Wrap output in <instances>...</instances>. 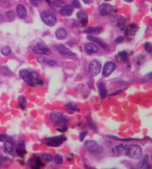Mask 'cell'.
Segmentation results:
<instances>
[{"label":"cell","instance_id":"1","mask_svg":"<svg viewBox=\"0 0 152 169\" xmlns=\"http://www.w3.org/2000/svg\"><path fill=\"white\" fill-rule=\"evenodd\" d=\"M50 118H51L53 124L57 125L58 127L64 126V125L67 124L68 121V118L64 113H61L59 111H55L51 113Z\"/></svg>","mask_w":152,"mask_h":169},{"label":"cell","instance_id":"2","mask_svg":"<svg viewBox=\"0 0 152 169\" xmlns=\"http://www.w3.org/2000/svg\"><path fill=\"white\" fill-rule=\"evenodd\" d=\"M41 19L45 24L48 26H54L57 22V18L52 12L48 11H44L41 13Z\"/></svg>","mask_w":152,"mask_h":169},{"label":"cell","instance_id":"3","mask_svg":"<svg viewBox=\"0 0 152 169\" xmlns=\"http://www.w3.org/2000/svg\"><path fill=\"white\" fill-rule=\"evenodd\" d=\"M126 154L132 159H140L143 154V151L138 144H130L126 147Z\"/></svg>","mask_w":152,"mask_h":169},{"label":"cell","instance_id":"4","mask_svg":"<svg viewBox=\"0 0 152 169\" xmlns=\"http://www.w3.org/2000/svg\"><path fill=\"white\" fill-rule=\"evenodd\" d=\"M66 140V138L64 136H57L49 137L45 139V144L50 147H58L60 146Z\"/></svg>","mask_w":152,"mask_h":169},{"label":"cell","instance_id":"5","mask_svg":"<svg viewBox=\"0 0 152 169\" xmlns=\"http://www.w3.org/2000/svg\"><path fill=\"white\" fill-rule=\"evenodd\" d=\"M85 147L88 152L91 154H99L103 151V148L100 145L93 140H87L85 142Z\"/></svg>","mask_w":152,"mask_h":169},{"label":"cell","instance_id":"6","mask_svg":"<svg viewBox=\"0 0 152 169\" xmlns=\"http://www.w3.org/2000/svg\"><path fill=\"white\" fill-rule=\"evenodd\" d=\"M102 65L101 63L97 60H93L91 62L89 63V66H88V71H89V74L91 76H96L101 71Z\"/></svg>","mask_w":152,"mask_h":169},{"label":"cell","instance_id":"7","mask_svg":"<svg viewBox=\"0 0 152 169\" xmlns=\"http://www.w3.org/2000/svg\"><path fill=\"white\" fill-rule=\"evenodd\" d=\"M19 76L28 85L33 86L35 84L33 81V78H32L30 71L27 70V69H22V70L19 71Z\"/></svg>","mask_w":152,"mask_h":169},{"label":"cell","instance_id":"8","mask_svg":"<svg viewBox=\"0 0 152 169\" xmlns=\"http://www.w3.org/2000/svg\"><path fill=\"white\" fill-rule=\"evenodd\" d=\"M33 52L40 55H51V50L43 43H39L36 45L33 48Z\"/></svg>","mask_w":152,"mask_h":169},{"label":"cell","instance_id":"9","mask_svg":"<svg viewBox=\"0 0 152 169\" xmlns=\"http://www.w3.org/2000/svg\"><path fill=\"white\" fill-rule=\"evenodd\" d=\"M116 69V64L112 61H108L106 63L103 69V76L106 78L108 77Z\"/></svg>","mask_w":152,"mask_h":169},{"label":"cell","instance_id":"10","mask_svg":"<svg viewBox=\"0 0 152 169\" xmlns=\"http://www.w3.org/2000/svg\"><path fill=\"white\" fill-rule=\"evenodd\" d=\"M4 142L5 151L8 154H13L14 149H15V143H14V141L13 140V139L9 138V139H6Z\"/></svg>","mask_w":152,"mask_h":169},{"label":"cell","instance_id":"11","mask_svg":"<svg viewBox=\"0 0 152 169\" xmlns=\"http://www.w3.org/2000/svg\"><path fill=\"white\" fill-rule=\"evenodd\" d=\"M113 11V7L108 3H103L99 7V13L101 16H107Z\"/></svg>","mask_w":152,"mask_h":169},{"label":"cell","instance_id":"12","mask_svg":"<svg viewBox=\"0 0 152 169\" xmlns=\"http://www.w3.org/2000/svg\"><path fill=\"white\" fill-rule=\"evenodd\" d=\"M73 11H74V7L71 5H65L59 11V14L62 17H68L73 14Z\"/></svg>","mask_w":152,"mask_h":169},{"label":"cell","instance_id":"13","mask_svg":"<svg viewBox=\"0 0 152 169\" xmlns=\"http://www.w3.org/2000/svg\"><path fill=\"white\" fill-rule=\"evenodd\" d=\"M77 17L79 22H80L81 25H82V26L85 27L88 25V18L86 13L84 12V11H79L77 14Z\"/></svg>","mask_w":152,"mask_h":169},{"label":"cell","instance_id":"14","mask_svg":"<svg viewBox=\"0 0 152 169\" xmlns=\"http://www.w3.org/2000/svg\"><path fill=\"white\" fill-rule=\"evenodd\" d=\"M16 11H17V14L18 17L20 19H25L27 17V10L25 8V6L22 4H19L16 8Z\"/></svg>","mask_w":152,"mask_h":169},{"label":"cell","instance_id":"15","mask_svg":"<svg viewBox=\"0 0 152 169\" xmlns=\"http://www.w3.org/2000/svg\"><path fill=\"white\" fill-rule=\"evenodd\" d=\"M56 48H57L59 54H61L62 55H64V56H74L75 55V54L72 51H71L69 48H68L67 47H65V45L62 44L56 45Z\"/></svg>","mask_w":152,"mask_h":169},{"label":"cell","instance_id":"16","mask_svg":"<svg viewBox=\"0 0 152 169\" xmlns=\"http://www.w3.org/2000/svg\"><path fill=\"white\" fill-rule=\"evenodd\" d=\"M88 39L89 40H90V41L97 43V44L98 45H100V46L102 48H103V49H108V45L106 44V43H104L103 40H101L100 39L97 38V37H94V36H92V35H88Z\"/></svg>","mask_w":152,"mask_h":169},{"label":"cell","instance_id":"17","mask_svg":"<svg viewBox=\"0 0 152 169\" xmlns=\"http://www.w3.org/2000/svg\"><path fill=\"white\" fill-rule=\"evenodd\" d=\"M99 48L97 45L93 44V43H87L85 46V51L88 55L95 54L98 51Z\"/></svg>","mask_w":152,"mask_h":169},{"label":"cell","instance_id":"18","mask_svg":"<svg viewBox=\"0 0 152 169\" xmlns=\"http://www.w3.org/2000/svg\"><path fill=\"white\" fill-rule=\"evenodd\" d=\"M98 89H99V94L100 97L102 100H104L107 97V90L105 84L103 82H100L98 84Z\"/></svg>","mask_w":152,"mask_h":169},{"label":"cell","instance_id":"19","mask_svg":"<svg viewBox=\"0 0 152 169\" xmlns=\"http://www.w3.org/2000/svg\"><path fill=\"white\" fill-rule=\"evenodd\" d=\"M16 153H17V155L19 156V157H23L26 154L27 151L25 150L24 142H19L18 143V144L17 145V147H16Z\"/></svg>","mask_w":152,"mask_h":169},{"label":"cell","instance_id":"20","mask_svg":"<svg viewBox=\"0 0 152 169\" xmlns=\"http://www.w3.org/2000/svg\"><path fill=\"white\" fill-rule=\"evenodd\" d=\"M65 108L69 113H76V112L80 111V108L77 106V104H75L74 102H68L65 104Z\"/></svg>","mask_w":152,"mask_h":169},{"label":"cell","instance_id":"21","mask_svg":"<svg viewBox=\"0 0 152 169\" xmlns=\"http://www.w3.org/2000/svg\"><path fill=\"white\" fill-rule=\"evenodd\" d=\"M33 159H30V166L33 168H40V166H43V164L42 163V161L40 160V158L39 157H37L36 155L33 156Z\"/></svg>","mask_w":152,"mask_h":169},{"label":"cell","instance_id":"22","mask_svg":"<svg viewBox=\"0 0 152 169\" xmlns=\"http://www.w3.org/2000/svg\"><path fill=\"white\" fill-rule=\"evenodd\" d=\"M55 35L58 40H63L67 36V31L65 28H59L55 32Z\"/></svg>","mask_w":152,"mask_h":169},{"label":"cell","instance_id":"23","mask_svg":"<svg viewBox=\"0 0 152 169\" xmlns=\"http://www.w3.org/2000/svg\"><path fill=\"white\" fill-rule=\"evenodd\" d=\"M137 31V26L135 24L131 23L126 28L125 35H134Z\"/></svg>","mask_w":152,"mask_h":169},{"label":"cell","instance_id":"24","mask_svg":"<svg viewBox=\"0 0 152 169\" xmlns=\"http://www.w3.org/2000/svg\"><path fill=\"white\" fill-rule=\"evenodd\" d=\"M30 74H31L32 78H33V82H34V84H41V85L42 84H43V81L42 80L40 75L36 72V71H30Z\"/></svg>","mask_w":152,"mask_h":169},{"label":"cell","instance_id":"25","mask_svg":"<svg viewBox=\"0 0 152 169\" xmlns=\"http://www.w3.org/2000/svg\"><path fill=\"white\" fill-rule=\"evenodd\" d=\"M103 31V28L101 26L97 27H89L85 30V33L86 34H93V33H100Z\"/></svg>","mask_w":152,"mask_h":169},{"label":"cell","instance_id":"26","mask_svg":"<svg viewBox=\"0 0 152 169\" xmlns=\"http://www.w3.org/2000/svg\"><path fill=\"white\" fill-rule=\"evenodd\" d=\"M26 103H27V99L23 95H21L18 98V104L19 106L20 107L21 109L24 110L26 107Z\"/></svg>","mask_w":152,"mask_h":169},{"label":"cell","instance_id":"27","mask_svg":"<svg viewBox=\"0 0 152 169\" xmlns=\"http://www.w3.org/2000/svg\"><path fill=\"white\" fill-rule=\"evenodd\" d=\"M42 160L45 162H49L53 160V157L51 154L49 153H44L43 154H42L41 157Z\"/></svg>","mask_w":152,"mask_h":169},{"label":"cell","instance_id":"28","mask_svg":"<svg viewBox=\"0 0 152 169\" xmlns=\"http://www.w3.org/2000/svg\"><path fill=\"white\" fill-rule=\"evenodd\" d=\"M125 19H124L122 17H120L119 18H118L117 20V26L121 29V30H123L124 26H125Z\"/></svg>","mask_w":152,"mask_h":169},{"label":"cell","instance_id":"29","mask_svg":"<svg viewBox=\"0 0 152 169\" xmlns=\"http://www.w3.org/2000/svg\"><path fill=\"white\" fill-rule=\"evenodd\" d=\"M1 52L5 56H8V55H9L11 53V47L8 46V45H5V46L2 47L1 49Z\"/></svg>","mask_w":152,"mask_h":169},{"label":"cell","instance_id":"30","mask_svg":"<svg viewBox=\"0 0 152 169\" xmlns=\"http://www.w3.org/2000/svg\"><path fill=\"white\" fill-rule=\"evenodd\" d=\"M118 57L121 59V61H123V62H126L128 60V53L126 51H120V52L118 53Z\"/></svg>","mask_w":152,"mask_h":169},{"label":"cell","instance_id":"31","mask_svg":"<svg viewBox=\"0 0 152 169\" xmlns=\"http://www.w3.org/2000/svg\"><path fill=\"white\" fill-rule=\"evenodd\" d=\"M54 160L55 163L57 164V165H61V164L63 162L62 157L61 155H59V154H56V155H55Z\"/></svg>","mask_w":152,"mask_h":169},{"label":"cell","instance_id":"32","mask_svg":"<svg viewBox=\"0 0 152 169\" xmlns=\"http://www.w3.org/2000/svg\"><path fill=\"white\" fill-rule=\"evenodd\" d=\"M144 48H145V50L149 54L152 53V43L146 42V43H145V45H144Z\"/></svg>","mask_w":152,"mask_h":169},{"label":"cell","instance_id":"33","mask_svg":"<svg viewBox=\"0 0 152 169\" xmlns=\"http://www.w3.org/2000/svg\"><path fill=\"white\" fill-rule=\"evenodd\" d=\"M53 5L55 6V7H63L65 5V2L62 1V0H54L53 1Z\"/></svg>","mask_w":152,"mask_h":169},{"label":"cell","instance_id":"34","mask_svg":"<svg viewBox=\"0 0 152 169\" xmlns=\"http://www.w3.org/2000/svg\"><path fill=\"white\" fill-rule=\"evenodd\" d=\"M5 16H6V17H7V19H8L9 21L14 20V17H15V15H14V13L12 11H7V12L5 13Z\"/></svg>","mask_w":152,"mask_h":169},{"label":"cell","instance_id":"35","mask_svg":"<svg viewBox=\"0 0 152 169\" xmlns=\"http://www.w3.org/2000/svg\"><path fill=\"white\" fill-rule=\"evenodd\" d=\"M116 150L119 153H121V154H126V147H125V146L123 144H120L119 145H116Z\"/></svg>","mask_w":152,"mask_h":169},{"label":"cell","instance_id":"36","mask_svg":"<svg viewBox=\"0 0 152 169\" xmlns=\"http://www.w3.org/2000/svg\"><path fill=\"white\" fill-rule=\"evenodd\" d=\"M139 168H151V166H150V165L148 163V162H147V161L143 160L141 162H140Z\"/></svg>","mask_w":152,"mask_h":169},{"label":"cell","instance_id":"37","mask_svg":"<svg viewBox=\"0 0 152 169\" xmlns=\"http://www.w3.org/2000/svg\"><path fill=\"white\" fill-rule=\"evenodd\" d=\"M88 125H89L90 128H91L93 131H94L95 132H97V124H95L94 121H88Z\"/></svg>","mask_w":152,"mask_h":169},{"label":"cell","instance_id":"38","mask_svg":"<svg viewBox=\"0 0 152 169\" xmlns=\"http://www.w3.org/2000/svg\"><path fill=\"white\" fill-rule=\"evenodd\" d=\"M30 2L32 5L34 6V7H38L40 4H42L43 0H30Z\"/></svg>","mask_w":152,"mask_h":169},{"label":"cell","instance_id":"39","mask_svg":"<svg viewBox=\"0 0 152 169\" xmlns=\"http://www.w3.org/2000/svg\"><path fill=\"white\" fill-rule=\"evenodd\" d=\"M71 5L75 8H80L81 5L79 0H73L71 2Z\"/></svg>","mask_w":152,"mask_h":169},{"label":"cell","instance_id":"40","mask_svg":"<svg viewBox=\"0 0 152 169\" xmlns=\"http://www.w3.org/2000/svg\"><path fill=\"white\" fill-rule=\"evenodd\" d=\"M56 130H57V131H59V132L65 133V132H66V131H67L68 128L66 127V125H64V126L58 127V128H56Z\"/></svg>","mask_w":152,"mask_h":169},{"label":"cell","instance_id":"41","mask_svg":"<svg viewBox=\"0 0 152 169\" xmlns=\"http://www.w3.org/2000/svg\"><path fill=\"white\" fill-rule=\"evenodd\" d=\"M87 134H88V132H87L86 131H82V132L80 133V142H82V141L84 140V139H85V137L86 136Z\"/></svg>","mask_w":152,"mask_h":169},{"label":"cell","instance_id":"42","mask_svg":"<svg viewBox=\"0 0 152 169\" xmlns=\"http://www.w3.org/2000/svg\"><path fill=\"white\" fill-rule=\"evenodd\" d=\"M47 64L50 66H57V62H56L55 61H52V60H50V61H47Z\"/></svg>","mask_w":152,"mask_h":169},{"label":"cell","instance_id":"43","mask_svg":"<svg viewBox=\"0 0 152 169\" xmlns=\"http://www.w3.org/2000/svg\"><path fill=\"white\" fill-rule=\"evenodd\" d=\"M123 40H124V37H122V36H119V37H117L116 38L115 42L116 43H121L123 42Z\"/></svg>","mask_w":152,"mask_h":169},{"label":"cell","instance_id":"44","mask_svg":"<svg viewBox=\"0 0 152 169\" xmlns=\"http://www.w3.org/2000/svg\"><path fill=\"white\" fill-rule=\"evenodd\" d=\"M7 139V135L5 134H2L0 135V142H5Z\"/></svg>","mask_w":152,"mask_h":169},{"label":"cell","instance_id":"45","mask_svg":"<svg viewBox=\"0 0 152 169\" xmlns=\"http://www.w3.org/2000/svg\"><path fill=\"white\" fill-rule=\"evenodd\" d=\"M37 61L39 63H43L45 61V58H43V57H39V58H37Z\"/></svg>","mask_w":152,"mask_h":169},{"label":"cell","instance_id":"46","mask_svg":"<svg viewBox=\"0 0 152 169\" xmlns=\"http://www.w3.org/2000/svg\"><path fill=\"white\" fill-rule=\"evenodd\" d=\"M147 76H148V77L149 78L151 79V80L152 81V71H151V72L148 73V74L147 75Z\"/></svg>","mask_w":152,"mask_h":169},{"label":"cell","instance_id":"47","mask_svg":"<svg viewBox=\"0 0 152 169\" xmlns=\"http://www.w3.org/2000/svg\"><path fill=\"white\" fill-rule=\"evenodd\" d=\"M82 1H83L85 4H89L90 2V0H82Z\"/></svg>","mask_w":152,"mask_h":169},{"label":"cell","instance_id":"48","mask_svg":"<svg viewBox=\"0 0 152 169\" xmlns=\"http://www.w3.org/2000/svg\"><path fill=\"white\" fill-rule=\"evenodd\" d=\"M3 21V17L2 14H0V22H2Z\"/></svg>","mask_w":152,"mask_h":169},{"label":"cell","instance_id":"49","mask_svg":"<svg viewBox=\"0 0 152 169\" xmlns=\"http://www.w3.org/2000/svg\"><path fill=\"white\" fill-rule=\"evenodd\" d=\"M8 0H0V2L1 3H5V2H8Z\"/></svg>","mask_w":152,"mask_h":169},{"label":"cell","instance_id":"50","mask_svg":"<svg viewBox=\"0 0 152 169\" xmlns=\"http://www.w3.org/2000/svg\"><path fill=\"white\" fill-rule=\"evenodd\" d=\"M125 2H133L134 0H125Z\"/></svg>","mask_w":152,"mask_h":169},{"label":"cell","instance_id":"51","mask_svg":"<svg viewBox=\"0 0 152 169\" xmlns=\"http://www.w3.org/2000/svg\"><path fill=\"white\" fill-rule=\"evenodd\" d=\"M45 1H47V2H48V3H49V4H50V3H51V2H50V1H49V0H45Z\"/></svg>","mask_w":152,"mask_h":169},{"label":"cell","instance_id":"52","mask_svg":"<svg viewBox=\"0 0 152 169\" xmlns=\"http://www.w3.org/2000/svg\"><path fill=\"white\" fill-rule=\"evenodd\" d=\"M106 1H110V0H106Z\"/></svg>","mask_w":152,"mask_h":169},{"label":"cell","instance_id":"53","mask_svg":"<svg viewBox=\"0 0 152 169\" xmlns=\"http://www.w3.org/2000/svg\"><path fill=\"white\" fill-rule=\"evenodd\" d=\"M151 11H152V8H151Z\"/></svg>","mask_w":152,"mask_h":169}]
</instances>
